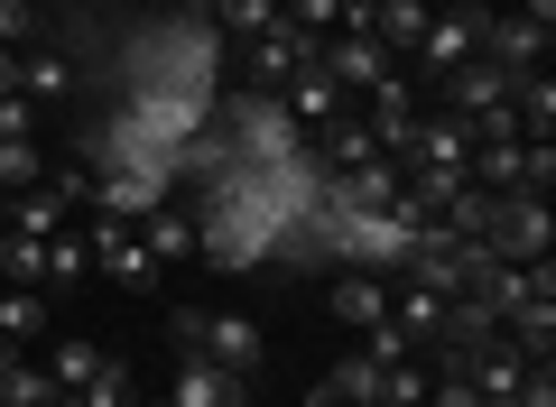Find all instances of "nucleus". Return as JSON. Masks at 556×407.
<instances>
[{
    "label": "nucleus",
    "instance_id": "28",
    "mask_svg": "<svg viewBox=\"0 0 556 407\" xmlns=\"http://www.w3.org/2000/svg\"><path fill=\"white\" fill-rule=\"evenodd\" d=\"M159 407H167V398H159Z\"/></svg>",
    "mask_w": 556,
    "mask_h": 407
},
{
    "label": "nucleus",
    "instance_id": "6",
    "mask_svg": "<svg viewBox=\"0 0 556 407\" xmlns=\"http://www.w3.org/2000/svg\"><path fill=\"white\" fill-rule=\"evenodd\" d=\"M417 56H427V75H455V65H473L482 56V10H437L427 20V38H417Z\"/></svg>",
    "mask_w": 556,
    "mask_h": 407
},
{
    "label": "nucleus",
    "instance_id": "21",
    "mask_svg": "<svg viewBox=\"0 0 556 407\" xmlns=\"http://www.w3.org/2000/svg\"><path fill=\"white\" fill-rule=\"evenodd\" d=\"M93 370H102V352H93V343H56V352H47V380H56V389H84Z\"/></svg>",
    "mask_w": 556,
    "mask_h": 407
},
{
    "label": "nucleus",
    "instance_id": "5",
    "mask_svg": "<svg viewBox=\"0 0 556 407\" xmlns=\"http://www.w3.org/2000/svg\"><path fill=\"white\" fill-rule=\"evenodd\" d=\"M306 56H316V38H298L288 20H278V28H260V38H241V75H251L260 93H278V84L298 75Z\"/></svg>",
    "mask_w": 556,
    "mask_h": 407
},
{
    "label": "nucleus",
    "instance_id": "23",
    "mask_svg": "<svg viewBox=\"0 0 556 407\" xmlns=\"http://www.w3.org/2000/svg\"><path fill=\"white\" fill-rule=\"evenodd\" d=\"M427 407H482V398H473V389H464V370L445 361V380H427Z\"/></svg>",
    "mask_w": 556,
    "mask_h": 407
},
{
    "label": "nucleus",
    "instance_id": "11",
    "mask_svg": "<svg viewBox=\"0 0 556 407\" xmlns=\"http://www.w3.org/2000/svg\"><path fill=\"white\" fill-rule=\"evenodd\" d=\"M65 214H75V194H65L56 176H38V186H20V204H10V232L56 241V232H65Z\"/></svg>",
    "mask_w": 556,
    "mask_h": 407
},
{
    "label": "nucleus",
    "instance_id": "1",
    "mask_svg": "<svg viewBox=\"0 0 556 407\" xmlns=\"http://www.w3.org/2000/svg\"><path fill=\"white\" fill-rule=\"evenodd\" d=\"M177 343L204 352V361H223L232 380H251V370L269 361V343H260L251 315H214V306H177Z\"/></svg>",
    "mask_w": 556,
    "mask_h": 407
},
{
    "label": "nucleus",
    "instance_id": "13",
    "mask_svg": "<svg viewBox=\"0 0 556 407\" xmlns=\"http://www.w3.org/2000/svg\"><path fill=\"white\" fill-rule=\"evenodd\" d=\"M380 157V139H371V120H325V176H353V167H371Z\"/></svg>",
    "mask_w": 556,
    "mask_h": 407
},
{
    "label": "nucleus",
    "instance_id": "22",
    "mask_svg": "<svg viewBox=\"0 0 556 407\" xmlns=\"http://www.w3.org/2000/svg\"><path fill=\"white\" fill-rule=\"evenodd\" d=\"M214 20L232 38H260V28H278V0H214Z\"/></svg>",
    "mask_w": 556,
    "mask_h": 407
},
{
    "label": "nucleus",
    "instance_id": "3",
    "mask_svg": "<svg viewBox=\"0 0 556 407\" xmlns=\"http://www.w3.org/2000/svg\"><path fill=\"white\" fill-rule=\"evenodd\" d=\"M547 38H556V28H538L529 10H501V20L482 10V56H492L501 75H538V56H547Z\"/></svg>",
    "mask_w": 556,
    "mask_h": 407
},
{
    "label": "nucleus",
    "instance_id": "4",
    "mask_svg": "<svg viewBox=\"0 0 556 407\" xmlns=\"http://www.w3.org/2000/svg\"><path fill=\"white\" fill-rule=\"evenodd\" d=\"M93 204H102V222H149L167 204V176L159 167H102L93 176Z\"/></svg>",
    "mask_w": 556,
    "mask_h": 407
},
{
    "label": "nucleus",
    "instance_id": "16",
    "mask_svg": "<svg viewBox=\"0 0 556 407\" xmlns=\"http://www.w3.org/2000/svg\"><path fill=\"white\" fill-rule=\"evenodd\" d=\"M139 241H149V259L167 269V259H186V251H195V222H186V214H167V204H159V214L139 222Z\"/></svg>",
    "mask_w": 556,
    "mask_h": 407
},
{
    "label": "nucleus",
    "instance_id": "27",
    "mask_svg": "<svg viewBox=\"0 0 556 407\" xmlns=\"http://www.w3.org/2000/svg\"><path fill=\"white\" fill-rule=\"evenodd\" d=\"M417 10H455V0H417Z\"/></svg>",
    "mask_w": 556,
    "mask_h": 407
},
{
    "label": "nucleus",
    "instance_id": "7",
    "mask_svg": "<svg viewBox=\"0 0 556 407\" xmlns=\"http://www.w3.org/2000/svg\"><path fill=\"white\" fill-rule=\"evenodd\" d=\"M278 112H288V120H316V130H325V120H343V112H353V93H343V84L325 75V56H306L298 75L278 84Z\"/></svg>",
    "mask_w": 556,
    "mask_h": 407
},
{
    "label": "nucleus",
    "instance_id": "26",
    "mask_svg": "<svg viewBox=\"0 0 556 407\" xmlns=\"http://www.w3.org/2000/svg\"><path fill=\"white\" fill-rule=\"evenodd\" d=\"M10 361H20V343H0V370H10Z\"/></svg>",
    "mask_w": 556,
    "mask_h": 407
},
{
    "label": "nucleus",
    "instance_id": "18",
    "mask_svg": "<svg viewBox=\"0 0 556 407\" xmlns=\"http://www.w3.org/2000/svg\"><path fill=\"white\" fill-rule=\"evenodd\" d=\"M84 269H93V241H84V232H56V241H47V288H75Z\"/></svg>",
    "mask_w": 556,
    "mask_h": 407
},
{
    "label": "nucleus",
    "instance_id": "9",
    "mask_svg": "<svg viewBox=\"0 0 556 407\" xmlns=\"http://www.w3.org/2000/svg\"><path fill=\"white\" fill-rule=\"evenodd\" d=\"M316 56H325V75H334L343 93H371V84L390 75V65H380L390 47H380V38H343V28H334V38H316Z\"/></svg>",
    "mask_w": 556,
    "mask_h": 407
},
{
    "label": "nucleus",
    "instance_id": "12",
    "mask_svg": "<svg viewBox=\"0 0 556 407\" xmlns=\"http://www.w3.org/2000/svg\"><path fill=\"white\" fill-rule=\"evenodd\" d=\"M334 325H353V333H371V325H390V288H380L371 269H353V278H334Z\"/></svg>",
    "mask_w": 556,
    "mask_h": 407
},
{
    "label": "nucleus",
    "instance_id": "8",
    "mask_svg": "<svg viewBox=\"0 0 556 407\" xmlns=\"http://www.w3.org/2000/svg\"><path fill=\"white\" fill-rule=\"evenodd\" d=\"M93 269L121 278V288H149L159 259H149V241H139V222H93Z\"/></svg>",
    "mask_w": 556,
    "mask_h": 407
},
{
    "label": "nucleus",
    "instance_id": "15",
    "mask_svg": "<svg viewBox=\"0 0 556 407\" xmlns=\"http://www.w3.org/2000/svg\"><path fill=\"white\" fill-rule=\"evenodd\" d=\"M56 398H65V389L47 380L38 361H10V370H0V407H56Z\"/></svg>",
    "mask_w": 556,
    "mask_h": 407
},
{
    "label": "nucleus",
    "instance_id": "19",
    "mask_svg": "<svg viewBox=\"0 0 556 407\" xmlns=\"http://www.w3.org/2000/svg\"><path fill=\"white\" fill-rule=\"evenodd\" d=\"M0 278H20V288H47V241L10 232V241H0Z\"/></svg>",
    "mask_w": 556,
    "mask_h": 407
},
{
    "label": "nucleus",
    "instance_id": "17",
    "mask_svg": "<svg viewBox=\"0 0 556 407\" xmlns=\"http://www.w3.org/2000/svg\"><path fill=\"white\" fill-rule=\"evenodd\" d=\"M75 398H84V407H139V389H130V361H112V352H102V370L75 389Z\"/></svg>",
    "mask_w": 556,
    "mask_h": 407
},
{
    "label": "nucleus",
    "instance_id": "14",
    "mask_svg": "<svg viewBox=\"0 0 556 407\" xmlns=\"http://www.w3.org/2000/svg\"><path fill=\"white\" fill-rule=\"evenodd\" d=\"M20 93L28 102H65L75 93V65H65L56 47H20Z\"/></svg>",
    "mask_w": 556,
    "mask_h": 407
},
{
    "label": "nucleus",
    "instance_id": "25",
    "mask_svg": "<svg viewBox=\"0 0 556 407\" xmlns=\"http://www.w3.org/2000/svg\"><path fill=\"white\" fill-rule=\"evenodd\" d=\"M20 93V56H10V47H0V102Z\"/></svg>",
    "mask_w": 556,
    "mask_h": 407
},
{
    "label": "nucleus",
    "instance_id": "2",
    "mask_svg": "<svg viewBox=\"0 0 556 407\" xmlns=\"http://www.w3.org/2000/svg\"><path fill=\"white\" fill-rule=\"evenodd\" d=\"M556 222H547V194H492V222H482V251L510 259V269H529V259H547Z\"/></svg>",
    "mask_w": 556,
    "mask_h": 407
},
{
    "label": "nucleus",
    "instance_id": "10",
    "mask_svg": "<svg viewBox=\"0 0 556 407\" xmlns=\"http://www.w3.org/2000/svg\"><path fill=\"white\" fill-rule=\"evenodd\" d=\"M241 389H251V380H232L223 361L186 352V361H177V389H167V407H241Z\"/></svg>",
    "mask_w": 556,
    "mask_h": 407
},
{
    "label": "nucleus",
    "instance_id": "20",
    "mask_svg": "<svg viewBox=\"0 0 556 407\" xmlns=\"http://www.w3.org/2000/svg\"><path fill=\"white\" fill-rule=\"evenodd\" d=\"M0 186H38V130H0Z\"/></svg>",
    "mask_w": 556,
    "mask_h": 407
},
{
    "label": "nucleus",
    "instance_id": "24",
    "mask_svg": "<svg viewBox=\"0 0 556 407\" xmlns=\"http://www.w3.org/2000/svg\"><path fill=\"white\" fill-rule=\"evenodd\" d=\"M28 28H38V20H28V0H0V47H10V56L28 47Z\"/></svg>",
    "mask_w": 556,
    "mask_h": 407
}]
</instances>
